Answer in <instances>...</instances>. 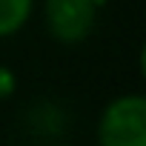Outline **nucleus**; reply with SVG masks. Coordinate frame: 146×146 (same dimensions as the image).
I'll return each mask as SVG.
<instances>
[{
	"mask_svg": "<svg viewBox=\"0 0 146 146\" xmlns=\"http://www.w3.org/2000/svg\"><path fill=\"white\" fill-rule=\"evenodd\" d=\"M32 17V0H0V37L17 35Z\"/></svg>",
	"mask_w": 146,
	"mask_h": 146,
	"instance_id": "obj_3",
	"label": "nucleus"
},
{
	"mask_svg": "<svg viewBox=\"0 0 146 146\" xmlns=\"http://www.w3.org/2000/svg\"><path fill=\"white\" fill-rule=\"evenodd\" d=\"M100 146H146V98L120 95L106 103L98 123Z\"/></svg>",
	"mask_w": 146,
	"mask_h": 146,
	"instance_id": "obj_1",
	"label": "nucleus"
},
{
	"mask_svg": "<svg viewBox=\"0 0 146 146\" xmlns=\"http://www.w3.org/2000/svg\"><path fill=\"white\" fill-rule=\"evenodd\" d=\"M92 3H95V6H98V9H103V6H106V3H109V0H92Z\"/></svg>",
	"mask_w": 146,
	"mask_h": 146,
	"instance_id": "obj_4",
	"label": "nucleus"
},
{
	"mask_svg": "<svg viewBox=\"0 0 146 146\" xmlns=\"http://www.w3.org/2000/svg\"><path fill=\"white\" fill-rule=\"evenodd\" d=\"M98 12L92 0H46V29L60 43H80L92 35Z\"/></svg>",
	"mask_w": 146,
	"mask_h": 146,
	"instance_id": "obj_2",
	"label": "nucleus"
}]
</instances>
